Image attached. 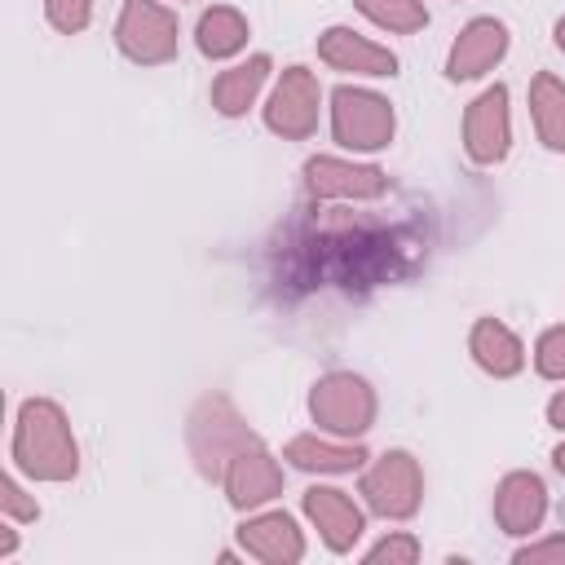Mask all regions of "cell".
Returning a JSON list of instances; mask_svg holds the SVG:
<instances>
[{"mask_svg": "<svg viewBox=\"0 0 565 565\" xmlns=\"http://www.w3.org/2000/svg\"><path fill=\"white\" fill-rule=\"evenodd\" d=\"M9 459L26 481L62 486L75 481L79 472V441L71 428V415L53 397H26L18 402L13 415V437H9Z\"/></svg>", "mask_w": 565, "mask_h": 565, "instance_id": "cell-1", "label": "cell"}, {"mask_svg": "<svg viewBox=\"0 0 565 565\" xmlns=\"http://www.w3.org/2000/svg\"><path fill=\"white\" fill-rule=\"evenodd\" d=\"M327 115H331V137L340 150L349 154H375L393 146L397 132V110L384 93L366 88V84H340L327 97Z\"/></svg>", "mask_w": 565, "mask_h": 565, "instance_id": "cell-2", "label": "cell"}, {"mask_svg": "<svg viewBox=\"0 0 565 565\" xmlns=\"http://www.w3.org/2000/svg\"><path fill=\"white\" fill-rule=\"evenodd\" d=\"M309 419L318 424V433H331V437H366L375 428V415H380V397L371 388L366 375L358 371H327L313 380L309 388Z\"/></svg>", "mask_w": 565, "mask_h": 565, "instance_id": "cell-3", "label": "cell"}, {"mask_svg": "<svg viewBox=\"0 0 565 565\" xmlns=\"http://www.w3.org/2000/svg\"><path fill=\"white\" fill-rule=\"evenodd\" d=\"M252 441H260V437L247 428V419L234 411L230 397L212 393V397H199V402H194V411H190V419H185V446H190L194 468H199L207 481H221L225 463H230L243 446H252Z\"/></svg>", "mask_w": 565, "mask_h": 565, "instance_id": "cell-4", "label": "cell"}, {"mask_svg": "<svg viewBox=\"0 0 565 565\" xmlns=\"http://www.w3.org/2000/svg\"><path fill=\"white\" fill-rule=\"evenodd\" d=\"M358 494L380 521H411L424 508V468L411 450H384L362 468Z\"/></svg>", "mask_w": 565, "mask_h": 565, "instance_id": "cell-5", "label": "cell"}, {"mask_svg": "<svg viewBox=\"0 0 565 565\" xmlns=\"http://www.w3.org/2000/svg\"><path fill=\"white\" fill-rule=\"evenodd\" d=\"M115 49L132 66H168L181 49L177 9L163 0H124L115 18Z\"/></svg>", "mask_w": 565, "mask_h": 565, "instance_id": "cell-6", "label": "cell"}, {"mask_svg": "<svg viewBox=\"0 0 565 565\" xmlns=\"http://www.w3.org/2000/svg\"><path fill=\"white\" fill-rule=\"evenodd\" d=\"M260 119L274 137L282 141H309L318 132V119H322V84L309 66L291 62L278 71L265 106H260Z\"/></svg>", "mask_w": 565, "mask_h": 565, "instance_id": "cell-7", "label": "cell"}, {"mask_svg": "<svg viewBox=\"0 0 565 565\" xmlns=\"http://www.w3.org/2000/svg\"><path fill=\"white\" fill-rule=\"evenodd\" d=\"M300 177L309 199H322V203H375L388 190V172L353 154H313L305 159Z\"/></svg>", "mask_w": 565, "mask_h": 565, "instance_id": "cell-8", "label": "cell"}, {"mask_svg": "<svg viewBox=\"0 0 565 565\" xmlns=\"http://www.w3.org/2000/svg\"><path fill=\"white\" fill-rule=\"evenodd\" d=\"M512 150V106H508V84L481 88L468 110H463V154L477 168L503 163Z\"/></svg>", "mask_w": 565, "mask_h": 565, "instance_id": "cell-9", "label": "cell"}, {"mask_svg": "<svg viewBox=\"0 0 565 565\" xmlns=\"http://www.w3.org/2000/svg\"><path fill=\"white\" fill-rule=\"evenodd\" d=\"M282 463L278 455L265 446V441H252L243 446L225 472H221V490H225V503L234 512H256V508H269L278 494H282Z\"/></svg>", "mask_w": 565, "mask_h": 565, "instance_id": "cell-10", "label": "cell"}, {"mask_svg": "<svg viewBox=\"0 0 565 565\" xmlns=\"http://www.w3.org/2000/svg\"><path fill=\"white\" fill-rule=\"evenodd\" d=\"M300 508H305V521L318 530L322 547L335 552V556L353 552L366 534V503H358L340 486H309L300 494Z\"/></svg>", "mask_w": 565, "mask_h": 565, "instance_id": "cell-11", "label": "cell"}, {"mask_svg": "<svg viewBox=\"0 0 565 565\" xmlns=\"http://www.w3.org/2000/svg\"><path fill=\"white\" fill-rule=\"evenodd\" d=\"M238 547H243V556H252L260 565H300L305 552H309L300 521L291 512H282V508L243 512V521H238Z\"/></svg>", "mask_w": 565, "mask_h": 565, "instance_id": "cell-12", "label": "cell"}, {"mask_svg": "<svg viewBox=\"0 0 565 565\" xmlns=\"http://www.w3.org/2000/svg\"><path fill=\"white\" fill-rule=\"evenodd\" d=\"M318 62L327 71H340V75H353V79H393L397 75V53L353 26H327L318 35Z\"/></svg>", "mask_w": 565, "mask_h": 565, "instance_id": "cell-13", "label": "cell"}, {"mask_svg": "<svg viewBox=\"0 0 565 565\" xmlns=\"http://www.w3.org/2000/svg\"><path fill=\"white\" fill-rule=\"evenodd\" d=\"M490 512H494V525L508 534V539H534L547 521V486L539 472H503L499 486H494V499H490Z\"/></svg>", "mask_w": 565, "mask_h": 565, "instance_id": "cell-14", "label": "cell"}, {"mask_svg": "<svg viewBox=\"0 0 565 565\" xmlns=\"http://www.w3.org/2000/svg\"><path fill=\"white\" fill-rule=\"evenodd\" d=\"M508 44H512V35H508V26L499 18L486 13V18L463 22L455 44H450V53H446V79L450 84H468V79L490 75L508 57Z\"/></svg>", "mask_w": 565, "mask_h": 565, "instance_id": "cell-15", "label": "cell"}, {"mask_svg": "<svg viewBox=\"0 0 565 565\" xmlns=\"http://www.w3.org/2000/svg\"><path fill=\"white\" fill-rule=\"evenodd\" d=\"M282 459L309 477H344V472H362L371 455L353 437H331V433L313 428V433H296L282 446Z\"/></svg>", "mask_w": 565, "mask_h": 565, "instance_id": "cell-16", "label": "cell"}, {"mask_svg": "<svg viewBox=\"0 0 565 565\" xmlns=\"http://www.w3.org/2000/svg\"><path fill=\"white\" fill-rule=\"evenodd\" d=\"M468 353L490 380H516L530 362L525 340L503 318H477L472 331H468Z\"/></svg>", "mask_w": 565, "mask_h": 565, "instance_id": "cell-17", "label": "cell"}, {"mask_svg": "<svg viewBox=\"0 0 565 565\" xmlns=\"http://www.w3.org/2000/svg\"><path fill=\"white\" fill-rule=\"evenodd\" d=\"M269 75H274V57H269V53H252L247 62L225 66V71L212 79V93H207V97H212V110H216L221 119H243V115L260 102Z\"/></svg>", "mask_w": 565, "mask_h": 565, "instance_id": "cell-18", "label": "cell"}, {"mask_svg": "<svg viewBox=\"0 0 565 565\" xmlns=\"http://www.w3.org/2000/svg\"><path fill=\"white\" fill-rule=\"evenodd\" d=\"M247 40H252V22H247V13L234 9V4H212V9H203L199 22H194V49H199L207 62H230V57H238V53L247 49Z\"/></svg>", "mask_w": 565, "mask_h": 565, "instance_id": "cell-19", "label": "cell"}, {"mask_svg": "<svg viewBox=\"0 0 565 565\" xmlns=\"http://www.w3.org/2000/svg\"><path fill=\"white\" fill-rule=\"evenodd\" d=\"M530 124L543 150L565 154V79L552 71H539L530 79Z\"/></svg>", "mask_w": 565, "mask_h": 565, "instance_id": "cell-20", "label": "cell"}, {"mask_svg": "<svg viewBox=\"0 0 565 565\" xmlns=\"http://www.w3.org/2000/svg\"><path fill=\"white\" fill-rule=\"evenodd\" d=\"M353 9L388 35H415V31L428 26V4L424 0H353Z\"/></svg>", "mask_w": 565, "mask_h": 565, "instance_id": "cell-21", "label": "cell"}, {"mask_svg": "<svg viewBox=\"0 0 565 565\" xmlns=\"http://www.w3.org/2000/svg\"><path fill=\"white\" fill-rule=\"evenodd\" d=\"M0 516L13 521V525H31V521H40V503H35V494L18 481V468L0 477Z\"/></svg>", "mask_w": 565, "mask_h": 565, "instance_id": "cell-22", "label": "cell"}, {"mask_svg": "<svg viewBox=\"0 0 565 565\" xmlns=\"http://www.w3.org/2000/svg\"><path fill=\"white\" fill-rule=\"evenodd\" d=\"M534 371L552 384H565V322L561 327H547L539 340H534Z\"/></svg>", "mask_w": 565, "mask_h": 565, "instance_id": "cell-23", "label": "cell"}, {"mask_svg": "<svg viewBox=\"0 0 565 565\" xmlns=\"http://www.w3.org/2000/svg\"><path fill=\"white\" fill-rule=\"evenodd\" d=\"M419 552H424V547H419V539H415L411 530H393V534H384L380 543L366 547V561H371V565H384V561H388V565H415Z\"/></svg>", "mask_w": 565, "mask_h": 565, "instance_id": "cell-24", "label": "cell"}, {"mask_svg": "<svg viewBox=\"0 0 565 565\" xmlns=\"http://www.w3.org/2000/svg\"><path fill=\"white\" fill-rule=\"evenodd\" d=\"M44 22L57 35H79L93 22V0H44Z\"/></svg>", "mask_w": 565, "mask_h": 565, "instance_id": "cell-25", "label": "cell"}, {"mask_svg": "<svg viewBox=\"0 0 565 565\" xmlns=\"http://www.w3.org/2000/svg\"><path fill=\"white\" fill-rule=\"evenodd\" d=\"M516 565H565V534H543V539H525L512 552Z\"/></svg>", "mask_w": 565, "mask_h": 565, "instance_id": "cell-26", "label": "cell"}, {"mask_svg": "<svg viewBox=\"0 0 565 565\" xmlns=\"http://www.w3.org/2000/svg\"><path fill=\"white\" fill-rule=\"evenodd\" d=\"M547 424H552L556 433H565V388H556V393L547 397Z\"/></svg>", "mask_w": 565, "mask_h": 565, "instance_id": "cell-27", "label": "cell"}, {"mask_svg": "<svg viewBox=\"0 0 565 565\" xmlns=\"http://www.w3.org/2000/svg\"><path fill=\"white\" fill-rule=\"evenodd\" d=\"M18 552V530H13V521H0V561H9Z\"/></svg>", "mask_w": 565, "mask_h": 565, "instance_id": "cell-28", "label": "cell"}, {"mask_svg": "<svg viewBox=\"0 0 565 565\" xmlns=\"http://www.w3.org/2000/svg\"><path fill=\"white\" fill-rule=\"evenodd\" d=\"M552 40H556V49L565 53V18H556V26H552Z\"/></svg>", "mask_w": 565, "mask_h": 565, "instance_id": "cell-29", "label": "cell"}, {"mask_svg": "<svg viewBox=\"0 0 565 565\" xmlns=\"http://www.w3.org/2000/svg\"><path fill=\"white\" fill-rule=\"evenodd\" d=\"M552 468H556V472H561V477H565V441H561V446H556V450H552Z\"/></svg>", "mask_w": 565, "mask_h": 565, "instance_id": "cell-30", "label": "cell"}, {"mask_svg": "<svg viewBox=\"0 0 565 565\" xmlns=\"http://www.w3.org/2000/svg\"><path fill=\"white\" fill-rule=\"evenodd\" d=\"M177 4H181V0H177Z\"/></svg>", "mask_w": 565, "mask_h": 565, "instance_id": "cell-31", "label": "cell"}]
</instances>
